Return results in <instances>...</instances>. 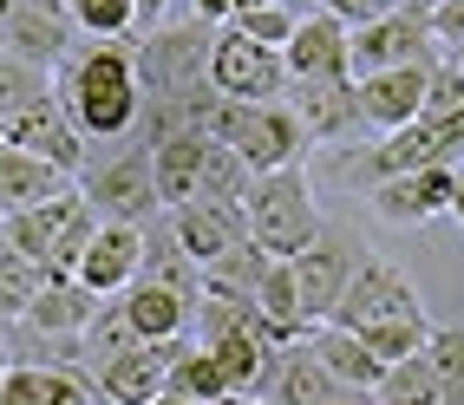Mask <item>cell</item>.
Segmentation results:
<instances>
[{
	"mask_svg": "<svg viewBox=\"0 0 464 405\" xmlns=\"http://www.w3.org/2000/svg\"><path fill=\"white\" fill-rule=\"evenodd\" d=\"M118 307H125V321L138 340H177V333H190V307L197 301H183L177 288H158V282H138L131 288H118Z\"/></svg>",
	"mask_w": 464,
	"mask_h": 405,
	"instance_id": "obj_23",
	"label": "cell"
},
{
	"mask_svg": "<svg viewBox=\"0 0 464 405\" xmlns=\"http://www.w3.org/2000/svg\"><path fill=\"white\" fill-rule=\"evenodd\" d=\"M360 248L366 242H353L347 229H314V242L301 248V256H288V275H295V307H301V321L307 327H321L327 314H334V301H340V288H347V275H353V262H360Z\"/></svg>",
	"mask_w": 464,
	"mask_h": 405,
	"instance_id": "obj_11",
	"label": "cell"
},
{
	"mask_svg": "<svg viewBox=\"0 0 464 405\" xmlns=\"http://www.w3.org/2000/svg\"><path fill=\"white\" fill-rule=\"evenodd\" d=\"M164 392L190 399V405H209V399H223L229 386H223V372H216L209 347H197L190 333H177L170 340V366H164Z\"/></svg>",
	"mask_w": 464,
	"mask_h": 405,
	"instance_id": "obj_27",
	"label": "cell"
},
{
	"mask_svg": "<svg viewBox=\"0 0 464 405\" xmlns=\"http://www.w3.org/2000/svg\"><path fill=\"white\" fill-rule=\"evenodd\" d=\"M0 20H7V0H0Z\"/></svg>",
	"mask_w": 464,
	"mask_h": 405,
	"instance_id": "obj_49",
	"label": "cell"
},
{
	"mask_svg": "<svg viewBox=\"0 0 464 405\" xmlns=\"http://www.w3.org/2000/svg\"><path fill=\"white\" fill-rule=\"evenodd\" d=\"M256 399H268V405H373V392L340 386L334 372H327L314 353H307V333L295 340V347H282V353L268 360Z\"/></svg>",
	"mask_w": 464,
	"mask_h": 405,
	"instance_id": "obj_14",
	"label": "cell"
},
{
	"mask_svg": "<svg viewBox=\"0 0 464 405\" xmlns=\"http://www.w3.org/2000/svg\"><path fill=\"white\" fill-rule=\"evenodd\" d=\"M373 405H439V372H431L425 347H419V353H406V360H392V366L380 372Z\"/></svg>",
	"mask_w": 464,
	"mask_h": 405,
	"instance_id": "obj_29",
	"label": "cell"
},
{
	"mask_svg": "<svg viewBox=\"0 0 464 405\" xmlns=\"http://www.w3.org/2000/svg\"><path fill=\"white\" fill-rule=\"evenodd\" d=\"M7 366H14V353H7V340H0V372H7Z\"/></svg>",
	"mask_w": 464,
	"mask_h": 405,
	"instance_id": "obj_47",
	"label": "cell"
},
{
	"mask_svg": "<svg viewBox=\"0 0 464 405\" xmlns=\"http://www.w3.org/2000/svg\"><path fill=\"white\" fill-rule=\"evenodd\" d=\"M445 216L464 229V170H458V183H451V203H445Z\"/></svg>",
	"mask_w": 464,
	"mask_h": 405,
	"instance_id": "obj_42",
	"label": "cell"
},
{
	"mask_svg": "<svg viewBox=\"0 0 464 405\" xmlns=\"http://www.w3.org/2000/svg\"><path fill=\"white\" fill-rule=\"evenodd\" d=\"M164 366H170V340H131L105 360H92V386L105 405H150L164 392Z\"/></svg>",
	"mask_w": 464,
	"mask_h": 405,
	"instance_id": "obj_16",
	"label": "cell"
},
{
	"mask_svg": "<svg viewBox=\"0 0 464 405\" xmlns=\"http://www.w3.org/2000/svg\"><path fill=\"white\" fill-rule=\"evenodd\" d=\"M79 197L92 203L99 223H150L158 203V177H150V144H138L131 131L105 144V158H85V170L72 177Z\"/></svg>",
	"mask_w": 464,
	"mask_h": 405,
	"instance_id": "obj_7",
	"label": "cell"
},
{
	"mask_svg": "<svg viewBox=\"0 0 464 405\" xmlns=\"http://www.w3.org/2000/svg\"><path fill=\"white\" fill-rule=\"evenodd\" d=\"M419 7H439V0H419Z\"/></svg>",
	"mask_w": 464,
	"mask_h": 405,
	"instance_id": "obj_48",
	"label": "cell"
},
{
	"mask_svg": "<svg viewBox=\"0 0 464 405\" xmlns=\"http://www.w3.org/2000/svg\"><path fill=\"white\" fill-rule=\"evenodd\" d=\"M209 405H268V399H256V392H223V399H209Z\"/></svg>",
	"mask_w": 464,
	"mask_h": 405,
	"instance_id": "obj_43",
	"label": "cell"
},
{
	"mask_svg": "<svg viewBox=\"0 0 464 405\" xmlns=\"http://www.w3.org/2000/svg\"><path fill=\"white\" fill-rule=\"evenodd\" d=\"M451 111H464V72L451 59H439V66L425 72V99H419L412 118H451Z\"/></svg>",
	"mask_w": 464,
	"mask_h": 405,
	"instance_id": "obj_36",
	"label": "cell"
},
{
	"mask_svg": "<svg viewBox=\"0 0 464 405\" xmlns=\"http://www.w3.org/2000/svg\"><path fill=\"white\" fill-rule=\"evenodd\" d=\"M439 40H431V20L419 0L392 7L366 26H347V72L366 79V72H392V66H439Z\"/></svg>",
	"mask_w": 464,
	"mask_h": 405,
	"instance_id": "obj_8",
	"label": "cell"
},
{
	"mask_svg": "<svg viewBox=\"0 0 464 405\" xmlns=\"http://www.w3.org/2000/svg\"><path fill=\"white\" fill-rule=\"evenodd\" d=\"M46 92H53V79H46L40 66H26V59L0 53V124H7V118H20L26 105H40Z\"/></svg>",
	"mask_w": 464,
	"mask_h": 405,
	"instance_id": "obj_33",
	"label": "cell"
},
{
	"mask_svg": "<svg viewBox=\"0 0 464 405\" xmlns=\"http://www.w3.org/2000/svg\"><path fill=\"white\" fill-rule=\"evenodd\" d=\"M242 7H268V0H229V14H242Z\"/></svg>",
	"mask_w": 464,
	"mask_h": 405,
	"instance_id": "obj_45",
	"label": "cell"
},
{
	"mask_svg": "<svg viewBox=\"0 0 464 405\" xmlns=\"http://www.w3.org/2000/svg\"><path fill=\"white\" fill-rule=\"evenodd\" d=\"M425 72L431 66H392V72L353 79V105H360L366 138H386V131H399V124H412V111L425 99Z\"/></svg>",
	"mask_w": 464,
	"mask_h": 405,
	"instance_id": "obj_19",
	"label": "cell"
},
{
	"mask_svg": "<svg viewBox=\"0 0 464 405\" xmlns=\"http://www.w3.org/2000/svg\"><path fill=\"white\" fill-rule=\"evenodd\" d=\"M150 405H190V399H177V392H158V399H150Z\"/></svg>",
	"mask_w": 464,
	"mask_h": 405,
	"instance_id": "obj_44",
	"label": "cell"
},
{
	"mask_svg": "<svg viewBox=\"0 0 464 405\" xmlns=\"http://www.w3.org/2000/svg\"><path fill=\"white\" fill-rule=\"evenodd\" d=\"M295 92V118H301V131L307 144H353L366 138V124H360V105H353V79H288Z\"/></svg>",
	"mask_w": 464,
	"mask_h": 405,
	"instance_id": "obj_17",
	"label": "cell"
},
{
	"mask_svg": "<svg viewBox=\"0 0 464 405\" xmlns=\"http://www.w3.org/2000/svg\"><path fill=\"white\" fill-rule=\"evenodd\" d=\"M92 314H99V294L79 288L72 275H46V288L26 301V314H20L14 327H20L26 340H79Z\"/></svg>",
	"mask_w": 464,
	"mask_h": 405,
	"instance_id": "obj_20",
	"label": "cell"
},
{
	"mask_svg": "<svg viewBox=\"0 0 464 405\" xmlns=\"http://www.w3.org/2000/svg\"><path fill=\"white\" fill-rule=\"evenodd\" d=\"M190 14L209 20V26H223V20H229V0H190Z\"/></svg>",
	"mask_w": 464,
	"mask_h": 405,
	"instance_id": "obj_41",
	"label": "cell"
},
{
	"mask_svg": "<svg viewBox=\"0 0 464 405\" xmlns=\"http://www.w3.org/2000/svg\"><path fill=\"white\" fill-rule=\"evenodd\" d=\"M209 20H164L150 34L131 40V66H138V124L131 138L158 150L177 131H203L209 105L223 92L209 85Z\"/></svg>",
	"mask_w": 464,
	"mask_h": 405,
	"instance_id": "obj_1",
	"label": "cell"
},
{
	"mask_svg": "<svg viewBox=\"0 0 464 405\" xmlns=\"http://www.w3.org/2000/svg\"><path fill=\"white\" fill-rule=\"evenodd\" d=\"M203 138L229 144L242 164H249V177H268V170H288V164H307V131L295 105L268 99V105H236V99H216L209 118H203Z\"/></svg>",
	"mask_w": 464,
	"mask_h": 405,
	"instance_id": "obj_5",
	"label": "cell"
},
{
	"mask_svg": "<svg viewBox=\"0 0 464 405\" xmlns=\"http://www.w3.org/2000/svg\"><path fill=\"white\" fill-rule=\"evenodd\" d=\"M46 288V268L40 262H26L20 248L0 242V321H20L26 314V301H34Z\"/></svg>",
	"mask_w": 464,
	"mask_h": 405,
	"instance_id": "obj_31",
	"label": "cell"
},
{
	"mask_svg": "<svg viewBox=\"0 0 464 405\" xmlns=\"http://www.w3.org/2000/svg\"><path fill=\"white\" fill-rule=\"evenodd\" d=\"M66 7L85 40H131V26H138L131 0H66Z\"/></svg>",
	"mask_w": 464,
	"mask_h": 405,
	"instance_id": "obj_34",
	"label": "cell"
},
{
	"mask_svg": "<svg viewBox=\"0 0 464 405\" xmlns=\"http://www.w3.org/2000/svg\"><path fill=\"white\" fill-rule=\"evenodd\" d=\"M59 183H66V177H59L53 164L26 158V150H14V144H0V216H14V209H26V203L53 197Z\"/></svg>",
	"mask_w": 464,
	"mask_h": 405,
	"instance_id": "obj_28",
	"label": "cell"
},
{
	"mask_svg": "<svg viewBox=\"0 0 464 405\" xmlns=\"http://www.w3.org/2000/svg\"><path fill=\"white\" fill-rule=\"evenodd\" d=\"M307 353H314L340 386H360V392H373V386H380V372H386L373 353H366V340H360V333L327 327V321H321V327H307Z\"/></svg>",
	"mask_w": 464,
	"mask_h": 405,
	"instance_id": "obj_25",
	"label": "cell"
},
{
	"mask_svg": "<svg viewBox=\"0 0 464 405\" xmlns=\"http://www.w3.org/2000/svg\"><path fill=\"white\" fill-rule=\"evenodd\" d=\"M40 405H105L85 366H46V399Z\"/></svg>",
	"mask_w": 464,
	"mask_h": 405,
	"instance_id": "obj_37",
	"label": "cell"
},
{
	"mask_svg": "<svg viewBox=\"0 0 464 405\" xmlns=\"http://www.w3.org/2000/svg\"><path fill=\"white\" fill-rule=\"evenodd\" d=\"M451 183H458V164H419V170H406V177L373 183L366 203H373V216H380V223H392V229H425L431 216H445Z\"/></svg>",
	"mask_w": 464,
	"mask_h": 405,
	"instance_id": "obj_15",
	"label": "cell"
},
{
	"mask_svg": "<svg viewBox=\"0 0 464 405\" xmlns=\"http://www.w3.org/2000/svg\"><path fill=\"white\" fill-rule=\"evenodd\" d=\"M295 20H301V14H288V7H275V0H268V7H242V14H229V26H236L242 40H256V46H275V53L288 46V34H295Z\"/></svg>",
	"mask_w": 464,
	"mask_h": 405,
	"instance_id": "obj_35",
	"label": "cell"
},
{
	"mask_svg": "<svg viewBox=\"0 0 464 405\" xmlns=\"http://www.w3.org/2000/svg\"><path fill=\"white\" fill-rule=\"evenodd\" d=\"M458 158H464V111L399 124V131L347 150V158L334 164V177H340V190H360V197H366V190L386 183V177H406V170H419V164H458Z\"/></svg>",
	"mask_w": 464,
	"mask_h": 405,
	"instance_id": "obj_3",
	"label": "cell"
},
{
	"mask_svg": "<svg viewBox=\"0 0 464 405\" xmlns=\"http://www.w3.org/2000/svg\"><path fill=\"white\" fill-rule=\"evenodd\" d=\"M425 20H431V40L445 53L464 46V0H439V7H425Z\"/></svg>",
	"mask_w": 464,
	"mask_h": 405,
	"instance_id": "obj_39",
	"label": "cell"
},
{
	"mask_svg": "<svg viewBox=\"0 0 464 405\" xmlns=\"http://www.w3.org/2000/svg\"><path fill=\"white\" fill-rule=\"evenodd\" d=\"M347 333H360V340H366V353H373L380 366H392V360H406V353L425 347L431 321H425V314H412V321H366V327H347Z\"/></svg>",
	"mask_w": 464,
	"mask_h": 405,
	"instance_id": "obj_30",
	"label": "cell"
},
{
	"mask_svg": "<svg viewBox=\"0 0 464 405\" xmlns=\"http://www.w3.org/2000/svg\"><path fill=\"white\" fill-rule=\"evenodd\" d=\"M425 360L439 372V405H464V327H431Z\"/></svg>",
	"mask_w": 464,
	"mask_h": 405,
	"instance_id": "obj_32",
	"label": "cell"
},
{
	"mask_svg": "<svg viewBox=\"0 0 464 405\" xmlns=\"http://www.w3.org/2000/svg\"><path fill=\"white\" fill-rule=\"evenodd\" d=\"M0 144H14V150H26V158L53 164L66 183H72V177L85 170V158H92V144L79 138V124L66 118V105H59L53 92H46L40 105H26L20 118H7V124H0Z\"/></svg>",
	"mask_w": 464,
	"mask_h": 405,
	"instance_id": "obj_13",
	"label": "cell"
},
{
	"mask_svg": "<svg viewBox=\"0 0 464 405\" xmlns=\"http://www.w3.org/2000/svg\"><path fill=\"white\" fill-rule=\"evenodd\" d=\"M164 223H170L177 248H183L197 268H209L229 242L249 236V223H242V203H177V209H164Z\"/></svg>",
	"mask_w": 464,
	"mask_h": 405,
	"instance_id": "obj_22",
	"label": "cell"
},
{
	"mask_svg": "<svg viewBox=\"0 0 464 405\" xmlns=\"http://www.w3.org/2000/svg\"><path fill=\"white\" fill-rule=\"evenodd\" d=\"M138 256H144V223H99L92 242H85V256H79V268H72V282L105 301V294L138 282Z\"/></svg>",
	"mask_w": 464,
	"mask_h": 405,
	"instance_id": "obj_18",
	"label": "cell"
},
{
	"mask_svg": "<svg viewBox=\"0 0 464 405\" xmlns=\"http://www.w3.org/2000/svg\"><path fill=\"white\" fill-rule=\"evenodd\" d=\"M79 46V26L66 0H7V20H0V53L26 59V66L53 72L59 59Z\"/></svg>",
	"mask_w": 464,
	"mask_h": 405,
	"instance_id": "obj_12",
	"label": "cell"
},
{
	"mask_svg": "<svg viewBox=\"0 0 464 405\" xmlns=\"http://www.w3.org/2000/svg\"><path fill=\"white\" fill-rule=\"evenodd\" d=\"M321 14H334L340 26H366V20H380V14H392V7H406V0H314Z\"/></svg>",
	"mask_w": 464,
	"mask_h": 405,
	"instance_id": "obj_38",
	"label": "cell"
},
{
	"mask_svg": "<svg viewBox=\"0 0 464 405\" xmlns=\"http://www.w3.org/2000/svg\"><path fill=\"white\" fill-rule=\"evenodd\" d=\"M242 223H249V236L268 248L275 262L301 256V248L314 242V229H321V209H314V183H307V170H301V164H288V170L249 177V197H242Z\"/></svg>",
	"mask_w": 464,
	"mask_h": 405,
	"instance_id": "obj_6",
	"label": "cell"
},
{
	"mask_svg": "<svg viewBox=\"0 0 464 405\" xmlns=\"http://www.w3.org/2000/svg\"><path fill=\"white\" fill-rule=\"evenodd\" d=\"M92 229H99V216H92V203L79 197V183H59L53 197L26 203L14 216H0V242L20 248L26 262H40L46 275H72Z\"/></svg>",
	"mask_w": 464,
	"mask_h": 405,
	"instance_id": "obj_4",
	"label": "cell"
},
{
	"mask_svg": "<svg viewBox=\"0 0 464 405\" xmlns=\"http://www.w3.org/2000/svg\"><path fill=\"white\" fill-rule=\"evenodd\" d=\"M412 314H425V301H419V288L406 282V268L386 262V256H373V248H360V262H353V275H347V288H340V301H334L327 327L412 321Z\"/></svg>",
	"mask_w": 464,
	"mask_h": 405,
	"instance_id": "obj_9",
	"label": "cell"
},
{
	"mask_svg": "<svg viewBox=\"0 0 464 405\" xmlns=\"http://www.w3.org/2000/svg\"><path fill=\"white\" fill-rule=\"evenodd\" d=\"M209 85L223 92V99H236V105H268V99H282V92H288V66H282V53H275V46L242 40L236 26L223 20L209 34Z\"/></svg>",
	"mask_w": 464,
	"mask_h": 405,
	"instance_id": "obj_10",
	"label": "cell"
},
{
	"mask_svg": "<svg viewBox=\"0 0 464 405\" xmlns=\"http://www.w3.org/2000/svg\"><path fill=\"white\" fill-rule=\"evenodd\" d=\"M445 59H451V66H458V72H464V46H451V53H445Z\"/></svg>",
	"mask_w": 464,
	"mask_h": 405,
	"instance_id": "obj_46",
	"label": "cell"
},
{
	"mask_svg": "<svg viewBox=\"0 0 464 405\" xmlns=\"http://www.w3.org/2000/svg\"><path fill=\"white\" fill-rule=\"evenodd\" d=\"M53 99L66 105L85 144H118L138 124V66L131 40H85L53 66Z\"/></svg>",
	"mask_w": 464,
	"mask_h": 405,
	"instance_id": "obj_2",
	"label": "cell"
},
{
	"mask_svg": "<svg viewBox=\"0 0 464 405\" xmlns=\"http://www.w3.org/2000/svg\"><path fill=\"white\" fill-rule=\"evenodd\" d=\"M268 248L256 242V236H242V242H229L223 256H216L209 268H203V294H229V301H256V288H262V275H268Z\"/></svg>",
	"mask_w": 464,
	"mask_h": 405,
	"instance_id": "obj_26",
	"label": "cell"
},
{
	"mask_svg": "<svg viewBox=\"0 0 464 405\" xmlns=\"http://www.w3.org/2000/svg\"><path fill=\"white\" fill-rule=\"evenodd\" d=\"M282 66H288V79H353L347 72V26L321 7L301 14L288 46H282Z\"/></svg>",
	"mask_w": 464,
	"mask_h": 405,
	"instance_id": "obj_21",
	"label": "cell"
},
{
	"mask_svg": "<svg viewBox=\"0 0 464 405\" xmlns=\"http://www.w3.org/2000/svg\"><path fill=\"white\" fill-rule=\"evenodd\" d=\"M164 7H170V0H131V14H138L131 40H138V34H150V26H164Z\"/></svg>",
	"mask_w": 464,
	"mask_h": 405,
	"instance_id": "obj_40",
	"label": "cell"
},
{
	"mask_svg": "<svg viewBox=\"0 0 464 405\" xmlns=\"http://www.w3.org/2000/svg\"><path fill=\"white\" fill-rule=\"evenodd\" d=\"M138 275H144V282H158V288H177L183 301H197V294H203V268L177 248V236H170V223H164V209L144 223V256H138Z\"/></svg>",
	"mask_w": 464,
	"mask_h": 405,
	"instance_id": "obj_24",
	"label": "cell"
}]
</instances>
